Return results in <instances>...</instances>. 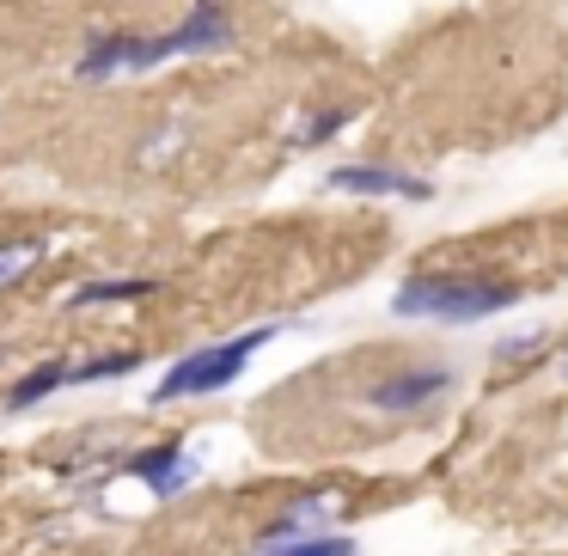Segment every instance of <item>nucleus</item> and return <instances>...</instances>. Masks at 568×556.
<instances>
[{"label":"nucleus","instance_id":"nucleus-2","mask_svg":"<svg viewBox=\"0 0 568 556\" xmlns=\"http://www.w3.org/2000/svg\"><path fill=\"white\" fill-rule=\"evenodd\" d=\"M275 331H282V324H257V331H239V336H226V343L190 348L184 361H172V367L160 373L153 404H184V397H214V392H226V385H239V373L251 367V355H257L263 343H275Z\"/></svg>","mask_w":568,"mask_h":556},{"label":"nucleus","instance_id":"nucleus-5","mask_svg":"<svg viewBox=\"0 0 568 556\" xmlns=\"http://www.w3.org/2000/svg\"><path fill=\"white\" fill-rule=\"evenodd\" d=\"M324 190L336 196H397V202H434V184L416 172H397V165H331Z\"/></svg>","mask_w":568,"mask_h":556},{"label":"nucleus","instance_id":"nucleus-17","mask_svg":"<svg viewBox=\"0 0 568 556\" xmlns=\"http://www.w3.org/2000/svg\"><path fill=\"white\" fill-rule=\"evenodd\" d=\"M562 373H568V355H562Z\"/></svg>","mask_w":568,"mask_h":556},{"label":"nucleus","instance_id":"nucleus-1","mask_svg":"<svg viewBox=\"0 0 568 556\" xmlns=\"http://www.w3.org/2000/svg\"><path fill=\"white\" fill-rule=\"evenodd\" d=\"M519 300L514 282L501 275H409L392 294L397 319H434V324H483Z\"/></svg>","mask_w":568,"mask_h":556},{"label":"nucleus","instance_id":"nucleus-9","mask_svg":"<svg viewBox=\"0 0 568 556\" xmlns=\"http://www.w3.org/2000/svg\"><path fill=\"white\" fill-rule=\"evenodd\" d=\"M324 519H331V502H324V495H300V502L282 507L275 526L263 532V550H270V544H287V538H306V532H324Z\"/></svg>","mask_w":568,"mask_h":556},{"label":"nucleus","instance_id":"nucleus-4","mask_svg":"<svg viewBox=\"0 0 568 556\" xmlns=\"http://www.w3.org/2000/svg\"><path fill=\"white\" fill-rule=\"evenodd\" d=\"M165 62L160 38H135V31H111V38H92L87 55L74 62V80L99 87V80H116V74H153Z\"/></svg>","mask_w":568,"mask_h":556},{"label":"nucleus","instance_id":"nucleus-6","mask_svg":"<svg viewBox=\"0 0 568 556\" xmlns=\"http://www.w3.org/2000/svg\"><path fill=\"white\" fill-rule=\"evenodd\" d=\"M233 43V13H226V0H196L172 31H160V50L165 62L172 55H214Z\"/></svg>","mask_w":568,"mask_h":556},{"label":"nucleus","instance_id":"nucleus-3","mask_svg":"<svg viewBox=\"0 0 568 556\" xmlns=\"http://www.w3.org/2000/svg\"><path fill=\"white\" fill-rule=\"evenodd\" d=\"M446 392H453V367H446V361H404V367L379 373V380L361 392V404H367L373 416H422V410L440 404Z\"/></svg>","mask_w":568,"mask_h":556},{"label":"nucleus","instance_id":"nucleus-12","mask_svg":"<svg viewBox=\"0 0 568 556\" xmlns=\"http://www.w3.org/2000/svg\"><path fill=\"white\" fill-rule=\"evenodd\" d=\"M263 556H361V550H355V538H336V532H306V538L270 544Z\"/></svg>","mask_w":568,"mask_h":556},{"label":"nucleus","instance_id":"nucleus-7","mask_svg":"<svg viewBox=\"0 0 568 556\" xmlns=\"http://www.w3.org/2000/svg\"><path fill=\"white\" fill-rule=\"evenodd\" d=\"M123 471H129V477H135V483H148V489H153V502H172V495H184L190 483L202 477V465H196V458L184 453V441H160V446H141V453L129 458Z\"/></svg>","mask_w":568,"mask_h":556},{"label":"nucleus","instance_id":"nucleus-14","mask_svg":"<svg viewBox=\"0 0 568 556\" xmlns=\"http://www.w3.org/2000/svg\"><path fill=\"white\" fill-rule=\"evenodd\" d=\"M38 263H43L38 239H13V245H0V287H19Z\"/></svg>","mask_w":568,"mask_h":556},{"label":"nucleus","instance_id":"nucleus-15","mask_svg":"<svg viewBox=\"0 0 568 556\" xmlns=\"http://www.w3.org/2000/svg\"><path fill=\"white\" fill-rule=\"evenodd\" d=\"M550 343V331H526V336H501V343H495V361H501V367H514V361H531L538 355V348Z\"/></svg>","mask_w":568,"mask_h":556},{"label":"nucleus","instance_id":"nucleus-13","mask_svg":"<svg viewBox=\"0 0 568 556\" xmlns=\"http://www.w3.org/2000/svg\"><path fill=\"white\" fill-rule=\"evenodd\" d=\"M141 355H92V361H74L68 367V385H99V380H123V373H135Z\"/></svg>","mask_w":568,"mask_h":556},{"label":"nucleus","instance_id":"nucleus-16","mask_svg":"<svg viewBox=\"0 0 568 556\" xmlns=\"http://www.w3.org/2000/svg\"><path fill=\"white\" fill-rule=\"evenodd\" d=\"M178 141H184V123H178V129H165V135H153L148 148H141V165H160V160H172V148H178Z\"/></svg>","mask_w":568,"mask_h":556},{"label":"nucleus","instance_id":"nucleus-11","mask_svg":"<svg viewBox=\"0 0 568 556\" xmlns=\"http://www.w3.org/2000/svg\"><path fill=\"white\" fill-rule=\"evenodd\" d=\"M148 294H153L148 275H104V282H87V287H80L68 306L87 312V306H116V300H148Z\"/></svg>","mask_w":568,"mask_h":556},{"label":"nucleus","instance_id":"nucleus-10","mask_svg":"<svg viewBox=\"0 0 568 556\" xmlns=\"http://www.w3.org/2000/svg\"><path fill=\"white\" fill-rule=\"evenodd\" d=\"M355 123V104H331V111H312L306 123L287 135V153H312V148H331L343 129Z\"/></svg>","mask_w":568,"mask_h":556},{"label":"nucleus","instance_id":"nucleus-18","mask_svg":"<svg viewBox=\"0 0 568 556\" xmlns=\"http://www.w3.org/2000/svg\"><path fill=\"white\" fill-rule=\"evenodd\" d=\"M0 355H7V348H0Z\"/></svg>","mask_w":568,"mask_h":556},{"label":"nucleus","instance_id":"nucleus-8","mask_svg":"<svg viewBox=\"0 0 568 556\" xmlns=\"http://www.w3.org/2000/svg\"><path fill=\"white\" fill-rule=\"evenodd\" d=\"M62 385H68V361H38L31 373H19V380L7 385L0 410H7V416H26V410H38L43 397H55Z\"/></svg>","mask_w":568,"mask_h":556}]
</instances>
